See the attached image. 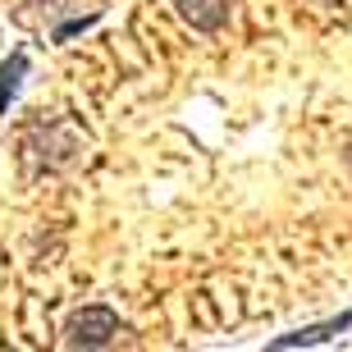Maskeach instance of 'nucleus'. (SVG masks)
<instances>
[{
	"mask_svg": "<svg viewBox=\"0 0 352 352\" xmlns=\"http://www.w3.org/2000/svg\"><path fill=\"white\" fill-rule=\"evenodd\" d=\"M119 334H124V320L110 307L91 302V307H82V311H74L65 320L60 343L65 348H110V343H119Z\"/></svg>",
	"mask_w": 352,
	"mask_h": 352,
	"instance_id": "f257e3e1",
	"label": "nucleus"
},
{
	"mask_svg": "<svg viewBox=\"0 0 352 352\" xmlns=\"http://www.w3.org/2000/svg\"><path fill=\"white\" fill-rule=\"evenodd\" d=\"M174 10L197 32H220L229 23V14H234V0H174Z\"/></svg>",
	"mask_w": 352,
	"mask_h": 352,
	"instance_id": "f03ea898",
	"label": "nucleus"
},
{
	"mask_svg": "<svg viewBox=\"0 0 352 352\" xmlns=\"http://www.w3.org/2000/svg\"><path fill=\"white\" fill-rule=\"evenodd\" d=\"M352 329V311L334 316V320H320V325H307V329H293V334H279L270 348H316V343H329L334 334H348Z\"/></svg>",
	"mask_w": 352,
	"mask_h": 352,
	"instance_id": "7ed1b4c3",
	"label": "nucleus"
},
{
	"mask_svg": "<svg viewBox=\"0 0 352 352\" xmlns=\"http://www.w3.org/2000/svg\"><path fill=\"white\" fill-rule=\"evenodd\" d=\"M28 74V51H14L5 65H0V115L10 110V101L19 96V82Z\"/></svg>",
	"mask_w": 352,
	"mask_h": 352,
	"instance_id": "20e7f679",
	"label": "nucleus"
}]
</instances>
